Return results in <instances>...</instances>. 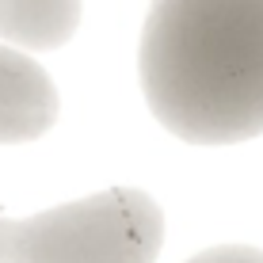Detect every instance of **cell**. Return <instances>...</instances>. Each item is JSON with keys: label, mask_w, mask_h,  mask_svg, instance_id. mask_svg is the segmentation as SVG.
Masks as SVG:
<instances>
[{"label": "cell", "mask_w": 263, "mask_h": 263, "mask_svg": "<svg viewBox=\"0 0 263 263\" xmlns=\"http://www.w3.org/2000/svg\"><path fill=\"white\" fill-rule=\"evenodd\" d=\"M187 263H263V248H252V244H217V248H206L191 256Z\"/></svg>", "instance_id": "5b68a950"}, {"label": "cell", "mask_w": 263, "mask_h": 263, "mask_svg": "<svg viewBox=\"0 0 263 263\" xmlns=\"http://www.w3.org/2000/svg\"><path fill=\"white\" fill-rule=\"evenodd\" d=\"M58 88L34 58L0 46V145L34 141L58 122Z\"/></svg>", "instance_id": "3957f363"}, {"label": "cell", "mask_w": 263, "mask_h": 263, "mask_svg": "<svg viewBox=\"0 0 263 263\" xmlns=\"http://www.w3.org/2000/svg\"><path fill=\"white\" fill-rule=\"evenodd\" d=\"M80 27V0H0V39L12 46L58 50Z\"/></svg>", "instance_id": "277c9868"}, {"label": "cell", "mask_w": 263, "mask_h": 263, "mask_svg": "<svg viewBox=\"0 0 263 263\" xmlns=\"http://www.w3.org/2000/svg\"><path fill=\"white\" fill-rule=\"evenodd\" d=\"M164 214L141 187H107L31 217H0V263H153Z\"/></svg>", "instance_id": "7a4b0ae2"}, {"label": "cell", "mask_w": 263, "mask_h": 263, "mask_svg": "<svg viewBox=\"0 0 263 263\" xmlns=\"http://www.w3.org/2000/svg\"><path fill=\"white\" fill-rule=\"evenodd\" d=\"M138 77L153 119L191 145L263 134V0H153Z\"/></svg>", "instance_id": "6da1fadb"}]
</instances>
